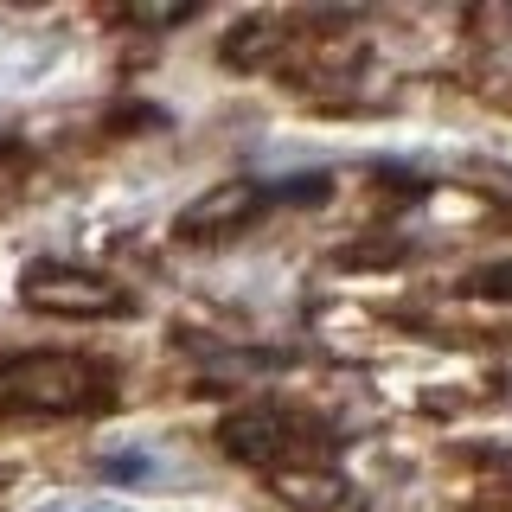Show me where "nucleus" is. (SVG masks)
<instances>
[{
	"label": "nucleus",
	"mask_w": 512,
	"mask_h": 512,
	"mask_svg": "<svg viewBox=\"0 0 512 512\" xmlns=\"http://www.w3.org/2000/svg\"><path fill=\"white\" fill-rule=\"evenodd\" d=\"M109 378L84 352H20L13 365H0V404L20 410H52V416H84L90 404L109 397Z\"/></svg>",
	"instance_id": "1"
},
{
	"label": "nucleus",
	"mask_w": 512,
	"mask_h": 512,
	"mask_svg": "<svg viewBox=\"0 0 512 512\" xmlns=\"http://www.w3.org/2000/svg\"><path fill=\"white\" fill-rule=\"evenodd\" d=\"M20 301L39 314H64V320H128L135 314V295L103 276V269H84V263H58V256H39V263L20 269Z\"/></svg>",
	"instance_id": "2"
},
{
	"label": "nucleus",
	"mask_w": 512,
	"mask_h": 512,
	"mask_svg": "<svg viewBox=\"0 0 512 512\" xmlns=\"http://www.w3.org/2000/svg\"><path fill=\"white\" fill-rule=\"evenodd\" d=\"M218 448L244 468H301L308 461V416L282 410V404H250V410H231L218 423Z\"/></svg>",
	"instance_id": "3"
},
{
	"label": "nucleus",
	"mask_w": 512,
	"mask_h": 512,
	"mask_svg": "<svg viewBox=\"0 0 512 512\" xmlns=\"http://www.w3.org/2000/svg\"><path fill=\"white\" fill-rule=\"evenodd\" d=\"M263 199H269V192L256 180H224L212 192H199L192 205H180L173 237H180V244H224V237H237L256 212H263Z\"/></svg>",
	"instance_id": "4"
},
{
	"label": "nucleus",
	"mask_w": 512,
	"mask_h": 512,
	"mask_svg": "<svg viewBox=\"0 0 512 512\" xmlns=\"http://www.w3.org/2000/svg\"><path fill=\"white\" fill-rule=\"evenodd\" d=\"M269 493H276L282 506H295V512H352V506H359L352 480H346L340 468H327V461L276 468V474H269Z\"/></svg>",
	"instance_id": "5"
},
{
	"label": "nucleus",
	"mask_w": 512,
	"mask_h": 512,
	"mask_svg": "<svg viewBox=\"0 0 512 512\" xmlns=\"http://www.w3.org/2000/svg\"><path fill=\"white\" fill-rule=\"evenodd\" d=\"M64 64V45L32 26H0V90H32Z\"/></svg>",
	"instance_id": "6"
},
{
	"label": "nucleus",
	"mask_w": 512,
	"mask_h": 512,
	"mask_svg": "<svg viewBox=\"0 0 512 512\" xmlns=\"http://www.w3.org/2000/svg\"><path fill=\"white\" fill-rule=\"evenodd\" d=\"M96 474L122 480V487H160V480H167V468H160L154 455H141V448H109V455H96Z\"/></svg>",
	"instance_id": "7"
},
{
	"label": "nucleus",
	"mask_w": 512,
	"mask_h": 512,
	"mask_svg": "<svg viewBox=\"0 0 512 512\" xmlns=\"http://www.w3.org/2000/svg\"><path fill=\"white\" fill-rule=\"evenodd\" d=\"M32 512H122V506L96 500V493H52V500H39Z\"/></svg>",
	"instance_id": "8"
},
{
	"label": "nucleus",
	"mask_w": 512,
	"mask_h": 512,
	"mask_svg": "<svg viewBox=\"0 0 512 512\" xmlns=\"http://www.w3.org/2000/svg\"><path fill=\"white\" fill-rule=\"evenodd\" d=\"M474 295H500V301H512V263H500V269H480V276L468 282Z\"/></svg>",
	"instance_id": "9"
}]
</instances>
